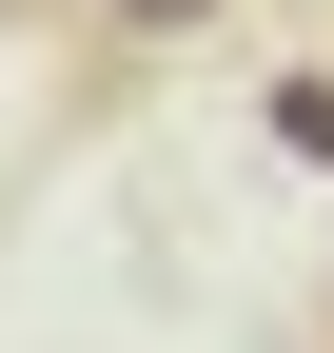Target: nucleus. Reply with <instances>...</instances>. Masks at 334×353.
<instances>
[{
  "instance_id": "1",
  "label": "nucleus",
  "mask_w": 334,
  "mask_h": 353,
  "mask_svg": "<svg viewBox=\"0 0 334 353\" xmlns=\"http://www.w3.org/2000/svg\"><path fill=\"white\" fill-rule=\"evenodd\" d=\"M275 138H295V157H334V79H275Z\"/></svg>"
},
{
  "instance_id": "2",
  "label": "nucleus",
  "mask_w": 334,
  "mask_h": 353,
  "mask_svg": "<svg viewBox=\"0 0 334 353\" xmlns=\"http://www.w3.org/2000/svg\"><path fill=\"white\" fill-rule=\"evenodd\" d=\"M99 20H118V39H197L217 0H99Z\"/></svg>"
}]
</instances>
